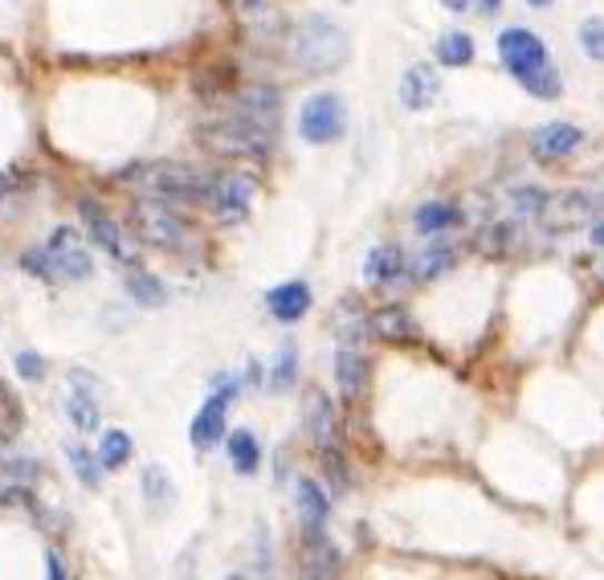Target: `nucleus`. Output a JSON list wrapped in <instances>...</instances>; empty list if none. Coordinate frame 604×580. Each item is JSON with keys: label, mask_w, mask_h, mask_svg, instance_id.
<instances>
[{"label": "nucleus", "mask_w": 604, "mask_h": 580, "mask_svg": "<svg viewBox=\"0 0 604 580\" xmlns=\"http://www.w3.org/2000/svg\"><path fill=\"white\" fill-rule=\"evenodd\" d=\"M217 172L201 164H177V160H155V164H131L119 172V184L135 192V197H151L164 204H204L213 192Z\"/></svg>", "instance_id": "obj_1"}, {"label": "nucleus", "mask_w": 604, "mask_h": 580, "mask_svg": "<svg viewBox=\"0 0 604 580\" xmlns=\"http://www.w3.org/2000/svg\"><path fill=\"white\" fill-rule=\"evenodd\" d=\"M499 58H503L511 78L527 94H535V99H560L564 82H560V70H555L552 53H547L540 33H531V29H503L499 33Z\"/></svg>", "instance_id": "obj_2"}, {"label": "nucleus", "mask_w": 604, "mask_h": 580, "mask_svg": "<svg viewBox=\"0 0 604 580\" xmlns=\"http://www.w3.org/2000/svg\"><path fill=\"white\" fill-rule=\"evenodd\" d=\"M352 53V41H348V29L328 13H311L302 17L294 33H290V62L302 74H331L340 70Z\"/></svg>", "instance_id": "obj_3"}, {"label": "nucleus", "mask_w": 604, "mask_h": 580, "mask_svg": "<svg viewBox=\"0 0 604 580\" xmlns=\"http://www.w3.org/2000/svg\"><path fill=\"white\" fill-rule=\"evenodd\" d=\"M21 270L46 278V282H87L94 266H90V253L87 246L78 241L74 229L62 226V229H53L46 246L21 253Z\"/></svg>", "instance_id": "obj_4"}, {"label": "nucleus", "mask_w": 604, "mask_h": 580, "mask_svg": "<svg viewBox=\"0 0 604 580\" xmlns=\"http://www.w3.org/2000/svg\"><path fill=\"white\" fill-rule=\"evenodd\" d=\"M131 229H135L139 238L155 246V250H168V253H189L197 246V229L184 213H180L177 204H164V201H151V197H139L131 201Z\"/></svg>", "instance_id": "obj_5"}, {"label": "nucleus", "mask_w": 604, "mask_h": 580, "mask_svg": "<svg viewBox=\"0 0 604 580\" xmlns=\"http://www.w3.org/2000/svg\"><path fill=\"white\" fill-rule=\"evenodd\" d=\"M197 139H201L209 152L233 156V160H265L270 148H274V131L250 123V119L238 111L217 114V119L201 123L197 127Z\"/></svg>", "instance_id": "obj_6"}, {"label": "nucleus", "mask_w": 604, "mask_h": 580, "mask_svg": "<svg viewBox=\"0 0 604 580\" xmlns=\"http://www.w3.org/2000/svg\"><path fill=\"white\" fill-rule=\"evenodd\" d=\"M343 127H348V111H343V99L340 94H311V99L302 102L299 111V136L306 143H335L343 136Z\"/></svg>", "instance_id": "obj_7"}, {"label": "nucleus", "mask_w": 604, "mask_h": 580, "mask_svg": "<svg viewBox=\"0 0 604 580\" xmlns=\"http://www.w3.org/2000/svg\"><path fill=\"white\" fill-rule=\"evenodd\" d=\"M78 217H82L90 241L102 246V253H111L114 262H127V266L135 262V246H131V238H127L123 226H119L94 197H82V201H78Z\"/></svg>", "instance_id": "obj_8"}, {"label": "nucleus", "mask_w": 604, "mask_h": 580, "mask_svg": "<svg viewBox=\"0 0 604 580\" xmlns=\"http://www.w3.org/2000/svg\"><path fill=\"white\" fill-rule=\"evenodd\" d=\"M209 209L221 226H241L253 209V177L245 172H225V177L213 180V192H209Z\"/></svg>", "instance_id": "obj_9"}, {"label": "nucleus", "mask_w": 604, "mask_h": 580, "mask_svg": "<svg viewBox=\"0 0 604 580\" xmlns=\"http://www.w3.org/2000/svg\"><path fill=\"white\" fill-rule=\"evenodd\" d=\"M302 417H306V433H311L319 454H335L343 446V429H340V413H335L331 397H323V392L315 389L306 397V404H302Z\"/></svg>", "instance_id": "obj_10"}, {"label": "nucleus", "mask_w": 604, "mask_h": 580, "mask_svg": "<svg viewBox=\"0 0 604 580\" xmlns=\"http://www.w3.org/2000/svg\"><path fill=\"white\" fill-rule=\"evenodd\" d=\"M238 397V380H229L221 389L201 404V413L192 417V446L197 450H209L225 438V413H229V401Z\"/></svg>", "instance_id": "obj_11"}, {"label": "nucleus", "mask_w": 604, "mask_h": 580, "mask_svg": "<svg viewBox=\"0 0 604 580\" xmlns=\"http://www.w3.org/2000/svg\"><path fill=\"white\" fill-rule=\"evenodd\" d=\"M66 413H70L74 429H82V433H94V429L102 426L99 384H94V377H87V372H74V377H70V389H66Z\"/></svg>", "instance_id": "obj_12"}, {"label": "nucleus", "mask_w": 604, "mask_h": 580, "mask_svg": "<svg viewBox=\"0 0 604 580\" xmlns=\"http://www.w3.org/2000/svg\"><path fill=\"white\" fill-rule=\"evenodd\" d=\"M584 143V131L576 123H543L531 131V156L535 160H564Z\"/></svg>", "instance_id": "obj_13"}, {"label": "nucleus", "mask_w": 604, "mask_h": 580, "mask_svg": "<svg viewBox=\"0 0 604 580\" xmlns=\"http://www.w3.org/2000/svg\"><path fill=\"white\" fill-rule=\"evenodd\" d=\"M233 111L245 114L250 123L265 127V131H278V114H282V94L274 87H245L233 94Z\"/></svg>", "instance_id": "obj_14"}, {"label": "nucleus", "mask_w": 604, "mask_h": 580, "mask_svg": "<svg viewBox=\"0 0 604 580\" xmlns=\"http://www.w3.org/2000/svg\"><path fill=\"white\" fill-rule=\"evenodd\" d=\"M409 274V258H404L401 246H376V250L364 258V282L376 290H392L396 282H404Z\"/></svg>", "instance_id": "obj_15"}, {"label": "nucleus", "mask_w": 604, "mask_h": 580, "mask_svg": "<svg viewBox=\"0 0 604 580\" xmlns=\"http://www.w3.org/2000/svg\"><path fill=\"white\" fill-rule=\"evenodd\" d=\"M229 13L238 17L253 38H278L282 33V4L278 0H229Z\"/></svg>", "instance_id": "obj_16"}, {"label": "nucleus", "mask_w": 604, "mask_h": 580, "mask_svg": "<svg viewBox=\"0 0 604 580\" xmlns=\"http://www.w3.org/2000/svg\"><path fill=\"white\" fill-rule=\"evenodd\" d=\"M441 94V74L429 62H416L401 78V102L409 111H429Z\"/></svg>", "instance_id": "obj_17"}, {"label": "nucleus", "mask_w": 604, "mask_h": 580, "mask_svg": "<svg viewBox=\"0 0 604 580\" xmlns=\"http://www.w3.org/2000/svg\"><path fill=\"white\" fill-rule=\"evenodd\" d=\"M335 380H340V397L343 401H360L368 389V356L364 348H348L340 343V356H335Z\"/></svg>", "instance_id": "obj_18"}, {"label": "nucleus", "mask_w": 604, "mask_h": 580, "mask_svg": "<svg viewBox=\"0 0 604 580\" xmlns=\"http://www.w3.org/2000/svg\"><path fill=\"white\" fill-rule=\"evenodd\" d=\"M596 213V201H592L588 192H564V197H547L543 204V221L552 229H567V226H580V221H588Z\"/></svg>", "instance_id": "obj_19"}, {"label": "nucleus", "mask_w": 604, "mask_h": 580, "mask_svg": "<svg viewBox=\"0 0 604 580\" xmlns=\"http://www.w3.org/2000/svg\"><path fill=\"white\" fill-rule=\"evenodd\" d=\"M294 503H299V516H302L306 536H319L323 523H328V516H331V494L323 491L315 479H299V487H294Z\"/></svg>", "instance_id": "obj_20"}, {"label": "nucleus", "mask_w": 604, "mask_h": 580, "mask_svg": "<svg viewBox=\"0 0 604 580\" xmlns=\"http://www.w3.org/2000/svg\"><path fill=\"white\" fill-rule=\"evenodd\" d=\"M265 307L278 323H299L306 311H311V287L306 282H282L265 294Z\"/></svg>", "instance_id": "obj_21"}, {"label": "nucleus", "mask_w": 604, "mask_h": 580, "mask_svg": "<svg viewBox=\"0 0 604 580\" xmlns=\"http://www.w3.org/2000/svg\"><path fill=\"white\" fill-rule=\"evenodd\" d=\"M413 226H416V233H425V238H445L450 229L462 226V209L450 201H425L413 213Z\"/></svg>", "instance_id": "obj_22"}, {"label": "nucleus", "mask_w": 604, "mask_h": 580, "mask_svg": "<svg viewBox=\"0 0 604 580\" xmlns=\"http://www.w3.org/2000/svg\"><path fill=\"white\" fill-rule=\"evenodd\" d=\"M368 328L376 331L380 340H392V343H404V340H413V336H416L413 319H409V311H404V307H380Z\"/></svg>", "instance_id": "obj_23"}, {"label": "nucleus", "mask_w": 604, "mask_h": 580, "mask_svg": "<svg viewBox=\"0 0 604 580\" xmlns=\"http://www.w3.org/2000/svg\"><path fill=\"white\" fill-rule=\"evenodd\" d=\"M225 446H229V462H233L238 474H253V470H258V462H262V446H258V438H253L250 429H233Z\"/></svg>", "instance_id": "obj_24"}, {"label": "nucleus", "mask_w": 604, "mask_h": 580, "mask_svg": "<svg viewBox=\"0 0 604 580\" xmlns=\"http://www.w3.org/2000/svg\"><path fill=\"white\" fill-rule=\"evenodd\" d=\"M437 62L450 66V70H462V66H470V62H474V38H470V33H462V29H450V33H441Z\"/></svg>", "instance_id": "obj_25"}, {"label": "nucleus", "mask_w": 604, "mask_h": 580, "mask_svg": "<svg viewBox=\"0 0 604 580\" xmlns=\"http://www.w3.org/2000/svg\"><path fill=\"white\" fill-rule=\"evenodd\" d=\"M131 438H127L123 429H107L99 442V467L102 470H123L127 462H131Z\"/></svg>", "instance_id": "obj_26"}, {"label": "nucleus", "mask_w": 604, "mask_h": 580, "mask_svg": "<svg viewBox=\"0 0 604 580\" xmlns=\"http://www.w3.org/2000/svg\"><path fill=\"white\" fill-rule=\"evenodd\" d=\"M482 253H491V258H503L519 246V226H486L479 229V238H474Z\"/></svg>", "instance_id": "obj_27"}, {"label": "nucleus", "mask_w": 604, "mask_h": 580, "mask_svg": "<svg viewBox=\"0 0 604 580\" xmlns=\"http://www.w3.org/2000/svg\"><path fill=\"white\" fill-rule=\"evenodd\" d=\"M26 426V413H21V401L13 397V389H4V380H0V442H9L17 438Z\"/></svg>", "instance_id": "obj_28"}, {"label": "nucleus", "mask_w": 604, "mask_h": 580, "mask_svg": "<svg viewBox=\"0 0 604 580\" xmlns=\"http://www.w3.org/2000/svg\"><path fill=\"white\" fill-rule=\"evenodd\" d=\"M453 262H457V250H453V246H429V250L413 262V270H416V278H437V274H445Z\"/></svg>", "instance_id": "obj_29"}, {"label": "nucleus", "mask_w": 604, "mask_h": 580, "mask_svg": "<svg viewBox=\"0 0 604 580\" xmlns=\"http://www.w3.org/2000/svg\"><path fill=\"white\" fill-rule=\"evenodd\" d=\"M127 290L135 294L139 303L143 307H160L168 299V290H164V282L160 278H151V274H143V270H135V274H127Z\"/></svg>", "instance_id": "obj_30"}, {"label": "nucleus", "mask_w": 604, "mask_h": 580, "mask_svg": "<svg viewBox=\"0 0 604 580\" xmlns=\"http://www.w3.org/2000/svg\"><path fill=\"white\" fill-rule=\"evenodd\" d=\"M66 458H70V467H74V474L87 487H99L102 482V467H99V454H90V450H82V446H70L66 442Z\"/></svg>", "instance_id": "obj_31"}, {"label": "nucleus", "mask_w": 604, "mask_h": 580, "mask_svg": "<svg viewBox=\"0 0 604 580\" xmlns=\"http://www.w3.org/2000/svg\"><path fill=\"white\" fill-rule=\"evenodd\" d=\"M580 50L588 53L592 62H604V17H588L580 26Z\"/></svg>", "instance_id": "obj_32"}, {"label": "nucleus", "mask_w": 604, "mask_h": 580, "mask_svg": "<svg viewBox=\"0 0 604 580\" xmlns=\"http://www.w3.org/2000/svg\"><path fill=\"white\" fill-rule=\"evenodd\" d=\"M511 201H515V213L519 217H540L543 204H547V192H540V189H515V192H511Z\"/></svg>", "instance_id": "obj_33"}, {"label": "nucleus", "mask_w": 604, "mask_h": 580, "mask_svg": "<svg viewBox=\"0 0 604 580\" xmlns=\"http://www.w3.org/2000/svg\"><path fill=\"white\" fill-rule=\"evenodd\" d=\"M290 380H294V348H286V352L278 356V368H274V389H290Z\"/></svg>", "instance_id": "obj_34"}, {"label": "nucleus", "mask_w": 604, "mask_h": 580, "mask_svg": "<svg viewBox=\"0 0 604 580\" xmlns=\"http://www.w3.org/2000/svg\"><path fill=\"white\" fill-rule=\"evenodd\" d=\"M17 372H21L26 380H41L46 377V360H41L38 352H21L17 356Z\"/></svg>", "instance_id": "obj_35"}, {"label": "nucleus", "mask_w": 604, "mask_h": 580, "mask_svg": "<svg viewBox=\"0 0 604 580\" xmlns=\"http://www.w3.org/2000/svg\"><path fill=\"white\" fill-rule=\"evenodd\" d=\"M29 189V177H21V172H9V177H0V204L13 201L17 192Z\"/></svg>", "instance_id": "obj_36"}, {"label": "nucleus", "mask_w": 604, "mask_h": 580, "mask_svg": "<svg viewBox=\"0 0 604 580\" xmlns=\"http://www.w3.org/2000/svg\"><path fill=\"white\" fill-rule=\"evenodd\" d=\"M160 479H164V474H160V470H155V467H151L148 474H143V482H148V494H151V499H155V503H160V499H164V494H168V487H160Z\"/></svg>", "instance_id": "obj_37"}, {"label": "nucleus", "mask_w": 604, "mask_h": 580, "mask_svg": "<svg viewBox=\"0 0 604 580\" xmlns=\"http://www.w3.org/2000/svg\"><path fill=\"white\" fill-rule=\"evenodd\" d=\"M499 9H503V0H482V4H479V13H482V17H494Z\"/></svg>", "instance_id": "obj_38"}, {"label": "nucleus", "mask_w": 604, "mask_h": 580, "mask_svg": "<svg viewBox=\"0 0 604 580\" xmlns=\"http://www.w3.org/2000/svg\"><path fill=\"white\" fill-rule=\"evenodd\" d=\"M441 4H445L450 13H466V9H470V4H474V0H441Z\"/></svg>", "instance_id": "obj_39"}, {"label": "nucleus", "mask_w": 604, "mask_h": 580, "mask_svg": "<svg viewBox=\"0 0 604 580\" xmlns=\"http://www.w3.org/2000/svg\"><path fill=\"white\" fill-rule=\"evenodd\" d=\"M592 246H601V250H604V221H596V226H592Z\"/></svg>", "instance_id": "obj_40"}, {"label": "nucleus", "mask_w": 604, "mask_h": 580, "mask_svg": "<svg viewBox=\"0 0 604 580\" xmlns=\"http://www.w3.org/2000/svg\"><path fill=\"white\" fill-rule=\"evenodd\" d=\"M50 580H62V560L50 552Z\"/></svg>", "instance_id": "obj_41"}, {"label": "nucleus", "mask_w": 604, "mask_h": 580, "mask_svg": "<svg viewBox=\"0 0 604 580\" xmlns=\"http://www.w3.org/2000/svg\"><path fill=\"white\" fill-rule=\"evenodd\" d=\"M531 9H547V4H552V0H527Z\"/></svg>", "instance_id": "obj_42"}, {"label": "nucleus", "mask_w": 604, "mask_h": 580, "mask_svg": "<svg viewBox=\"0 0 604 580\" xmlns=\"http://www.w3.org/2000/svg\"><path fill=\"white\" fill-rule=\"evenodd\" d=\"M311 580H323V577H311Z\"/></svg>", "instance_id": "obj_43"}]
</instances>
